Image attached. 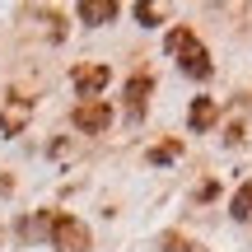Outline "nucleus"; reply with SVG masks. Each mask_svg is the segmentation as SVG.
Returning a JSON list of instances; mask_svg holds the SVG:
<instances>
[{
    "label": "nucleus",
    "instance_id": "obj_3",
    "mask_svg": "<svg viewBox=\"0 0 252 252\" xmlns=\"http://www.w3.org/2000/svg\"><path fill=\"white\" fill-rule=\"evenodd\" d=\"M33 103L37 98H28V94H5V98H0V131L19 135L24 122H28V112H33Z\"/></svg>",
    "mask_w": 252,
    "mask_h": 252
},
{
    "label": "nucleus",
    "instance_id": "obj_1",
    "mask_svg": "<svg viewBox=\"0 0 252 252\" xmlns=\"http://www.w3.org/2000/svg\"><path fill=\"white\" fill-rule=\"evenodd\" d=\"M168 52L178 56V65L191 80H210V70H215V65H210V52L201 47V37L191 33V28H173L168 33Z\"/></svg>",
    "mask_w": 252,
    "mask_h": 252
},
{
    "label": "nucleus",
    "instance_id": "obj_11",
    "mask_svg": "<svg viewBox=\"0 0 252 252\" xmlns=\"http://www.w3.org/2000/svg\"><path fill=\"white\" fill-rule=\"evenodd\" d=\"M135 19L140 24H159V5H135Z\"/></svg>",
    "mask_w": 252,
    "mask_h": 252
},
{
    "label": "nucleus",
    "instance_id": "obj_6",
    "mask_svg": "<svg viewBox=\"0 0 252 252\" xmlns=\"http://www.w3.org/2000/svg\"><path fill=\"white\" fill-rule=\"evenodd\" d=\"M75 19L89 24V28L112 24V19H117V5H112V0H84V5H75Z\"/></svg>",
    "mask_w": 252,
    "mask_h": 252
},
{
    "label": "nucleus",
    "instance_id": "obj_8",
    "mask_svg": "<svg viewBox=\"0 0 252 252\" xmlns=\"http://www.w3.org/2000/svg\"><path fill=\"white\" fill-rule=\"evenodd\" d=\"M215 117H220V103L215 98H196V103H191V112H187V126H191V131H210Z\"/></svg>",
    "mask_w": 252,
    "mask_h": 252
},
{
    "label": "nucleus",
    "instance_id": "obj_10",
    "mask_svg": "<svg viewBox=\"0 0 252 252\" xmlns=\"http://www.w3.org/2000/svg\"><path fill=\"white\" fill-rule=\"evenodd\" d=\"M182 154V140H168V145H159V150H150V163H168V159H178Z\"/></svg>",
    "mask_w": 252,
    "mask_h": 252
},
{
    "label": "nucleus",
    "instance_id": "obj_5",
    "mask_svg": "<svg viewBox=\"0 0 252 252\" xmlns=\"http://www.w3.org/2000/svg\"><path fill=\"white\" fill-rule=\"evenodd\" d=\"M108 80H112V70H108V65H80V70H75V89L84 94V103H89V98H98V94L108 89Z\"/></svg>",
    "mask_w": 252,
    "mask_h": 252
},
{
    "label": "nucleus",
    "instance_id": "obj_2",
    "mask_svg": "<svg viewBox=\"0 0 252 252\" xmlns=\"http://www.w3.org/2000/svg\"><path fill=\"white\" fill-rule=\"evenodd\" d=\"M47 229H52V248H61V252H84L89 248V229L75 215H47Z\"/></svg>",
    "mask_w": 252,
    "mask_h": 252
},
{
    "label": "nucleus",
    "instance_id": "obj_9",
    "mask_svg": "<svg viewBox=\"0 0 252 252\" xmlns=\"http://www.w3.org/2000/svg\"><path fill=\"white\" fill-rule=\"evenodd\" d=\"M234 220H252V182L234 196Z\"/></svg>",
    "mask_w": 252,
    "mask_h": 252
},
{
    "label": "nucleus",
    "instance_id": "obj_7",
    "mask_svg": "<svg viewBox=\"0 0 252 252\" xmlns=\"http://www.w3.org/2000/svg\"><path fill=\"white\" fill-rule=\"evenodd\" d=\"M150 89H154L150 75H131V80H126V112H131V117H140V112H145V103H150Z\"/></svg>",
    "mask_w": 252,
    "mask_h": 252
},
{
    "label": "nucleus",
    "instance_id": "obj_4",
    "mask_svg": "<svg viewBox=\"0 0 252 252\" xmlns=\"http://www.w3.org/2000/svg\"><path fill=\"white\" fill-rule=\"evenodd\" d=\"M70 122H75V131H84V135H98V131H108V122H112V108L103 98H89V103H80V108L70 112Z\"/></svg>",
    "mask_w": 252,
    "mask_h": 252
},
{
    "label": "nucleus",
    "instance_id": "obj_12",
    "mask_svg": "<svg viewBox=\"0 0 252 252\" xmlns=\"http://www.w3.org/2000/svg\"><path fill=\"white\" fill-rule=\"evenodd\" d=\"M163 248H168V252H196L187 238H178V234H168V238H163Z\"/></svg>",
    "mask_w": 252,
    "mask_h": 252
}]
</instances>
